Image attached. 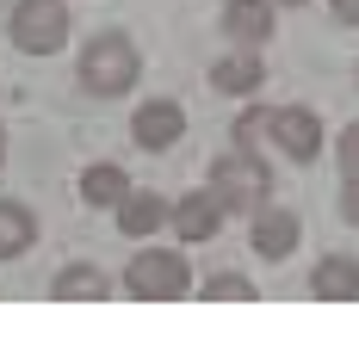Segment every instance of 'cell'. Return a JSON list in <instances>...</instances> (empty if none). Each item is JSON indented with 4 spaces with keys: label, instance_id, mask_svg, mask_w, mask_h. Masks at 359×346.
Returning <instances> with one entry per match:
<instances>
[{
    "label": "cell",
    "instance_id": "2",
    "mask_svg": "<svg viewBox=\"0 0 359 346\" xmlns=\"http://www.w3.org/2000/svg\"><path fill=\"white\" fill-rule=\"evenodd\" d=\"M266 192H273V173L254 148H229V155L211 161V198L223 210H254Z\"/></svg>",
    "mask_w": 359,
    "mask_h": 346
},
{
    "label": "cell",
    "instance_id": "14",
    "mask_svg": "<svg viewBox=\"0 0 359 346\" xmlns=\"http://www.w3.org/2000/svg\"><path fill=\"white\" fill-rule=\"evenodd\" d=\"M310 291H316V297H328V303H347V297L359 291V266L347 260V254H334V260H323V266H316Z\"/></svg>",
    "mask_w": 359,
    "mask_h": 346
},
{
    "label": "cell",
    "instance_id": "11",
    "mask_svg": "<svg viewBox=\"0 0 359 346\" xmlns=\"http://www.w3.org/2000/svg\"><path fill=\"white\" fill-rule=\"evenodd\" d=\"M161 223H168V205H161L155 192H124V198H118V229H124L130 242L155 235Z\"/></svg>",
    "mask_w": 359,
    "mask_h": 346
},
{
    "label": "cell",
    "instance_id": "7",
    "mask_svg": "<svg viewBox=\"0 0 359 346\" xmlns=\"http://www.w3.org/2000/svg\"><path fill=\"white\" fill-rule=\"evenodd\" d=\"M248 247L260 254V260H285L291 247H297V216H291V210H260V205H254Z\"/></svg>",
    "mask_w": 359,
    "mask_h": 346
},
{
    "label": "cell",
    "instance_id": "12",
    "mask_svg": "<svg viewBox=\"0 0 359 346\" xmlns=\"http://www.w3.org/2000/svg\"><path fill=\"white\" fill-rule=\"evenodd\" d=\"M37 242V223L25 205H13V198H0V260H19L25 247Z\"/></svg>",
    "mask_w": 359,
    "mask_h": 346
},
{
    "label": "cell",
    "instance_id": "9",
    "mask_svg": "<svg viewBox=\"0 0 359 346\" xmlns=\"http://www.w3.org/2000/svg\"><path fill=\"white\" fill-rule=\"evenodd\" d=\"M223 32L236 37V43H266L273 37V0H229L223 6Z\"/></svg>",
    "mask_w": 359,
    "mask_h": 346
},
{
    "label": "cell",
    "instance_id": "18",
    "mask_svg": "<svg viewBox=\"0 0 359 346\" xmlns=\"http://www.w3.org/2000/svg\"><path fill=\"white\" fill-rule=\"evenodd\" d=\"M0 155H6V130H0Z\"/></svg>",
    "mask_w": 359,
    "mask_h": 346
},
{
    "label": "cell",
    "instance_id": "17",
    "mask_svg": "<svg viewBox=\"0 0 359 346\" xmlns=\"http://www.w3.org/2000/svg\"><path fill=\"white\" fill-rule=\"evenodd\" d=\"M334 19H347V25H353V19H359V0H334Z\"/></svg>",
    "mask_w": 359,
    "mask_h": 346
},
{
    "label": "cell",
    "instance_id": "4",
    "mask_svg": "<svg viewBox=\"0 0 359 346\" xmlns=\"http://www.w3.org/2000/svg\"><path fill=\"white\" fill-rule=\"evenodd\" d=\"M69 37V6L62 0H19L13 6V43L25 56H50Z\"/></svg>",
    "mask_w": 359,
    "mask_h": 346
},
{
    "label": "cell",
    "instance_id": "5",
    "mask_svg": "<svg viewBox=\"0 0 359 346\" xmlns=\"http://www.w3.org/2000/svg\"><path fill=\"white\" fill-rule=\"evenodd\" d=\"M260 130L279 142L291 161H316V155H323V118H316V111H297V105L260 111Z\"/></svg>",
    "mask_w": 359,
    "mask_h": 346
},
{
    "label": "cell",
    "instance_id": "15",
    "mask_svg": "<svg viewBox=\"0 0 359 346\" xmlns=\"http://www.w3.org/2000/svg\"><path fill=\"white\" fill-rule=\"evenodd\" d=\"M50 291L69 297V303H93V297H111V278L100 272V266H69V272L50 278Z\"/></svg>",
    "mask_w": 359,
    "mask_h": 346
},
{
    "label": "cell",
    "instance_id": "3",
    "mask_svg": "<svg viewBox=\"0 0 359 346\" xmlns=\"http://www.w3.org/2000/svg\"><path fill=\"white\" fill-rule=\"evenodd\" d=\"M124 284H130V297L174 303V297H186V260L168 254V247H143V254L124 266Z\"/></svg>",
    "mask_w": 359,
    "mask_h": 346
},
{
    "label": "cell",
    "instance_id": "13",
    "mask_svg": "<svg viewBox=\"0 0 359 346\" xmlns=\"http://www.w3.org/2000/svg\"><path fill=\"white\" fill-rule=\"evenodd\" d=\"M124 192H130V179H124V167H118V161H93V167L81 173V198H87V205H118V198H124Z\"/></svg>",
    "mask_w": 359,
    "mask_h": 346
},
{
    "label": "cell",
    "instance_id": "8",
    "mask_svg": "<svg viewBox=\"0 0 359 346\" xmlns=\"http://www.w3.org/2000/svg\"><path fill=\"white\" fill-rule=\"evenodd\" d=\"M260 81H266V62L254 56L248 43H236V50L211 69V87H217V93H248V99H254V93H260Z\"/></svg>",
    "mask_w": 359,
    "mask_h": 346
},
{
    "label": "cell",
    "instance_id": "1",
    "mask_svg": "<svg viewBox=\"0 0 359 346\" xmlns=\"http://www.w3.org/2000/svg\"><path fill=\"white\" fill-rule=\"evenodd\" d=\"M137 43L124 32H100L87 50H81V87L87 93H100V99H118V93H130L137 87Z\"/></svg>",
    "mask_w": 359,
    "mask_h": 346
},
{
    "label": "cell",
    "instance_id": "16",
    "mask_svg": "<svg viewBox=\"0 0 359 346\" xmlns=\"http://www.w3.org/2000/svg\"><path fill=\"white\" fill-rule=\"evenodd\" d=\"M205 297H217V303H242V297H254V284L236 278V272H223V278H205Z\"/></svg>",
    "mask_w": 359,
    "mask_h": 346
},
{
    "label": "cell",
    "instance_id": "10",
    "mask_svg": "<svg viewBox=\"0 0 359 346\" xmlns=\"http://www.w3.org/2000/svg\"><path fill=\"white\" fill-rule=\"evenodd\" d=\"M217 223H223V205H217L211 192H192V198H180V210H174V229H180V242H211L217 235Z\"/></svg>",
    "mask_w": 359,
    "mask_h": 346
},
{
    "label": "cell",
    "instance_id": "6",
    "mask_svg": "<svg viewBox=\"0 0 359 346\" xmlns=\"http://www.w3.org/2000/svg\"><path fill=\"white\" fill-rule=\"evenodd\" d=\"M130 137L143 142V148H174L186 137V111L174 99H143L137 105V118H130Z\"/></svg>",
    "mask_w": 359,
    "mask_h": 346
}]
</instances>
